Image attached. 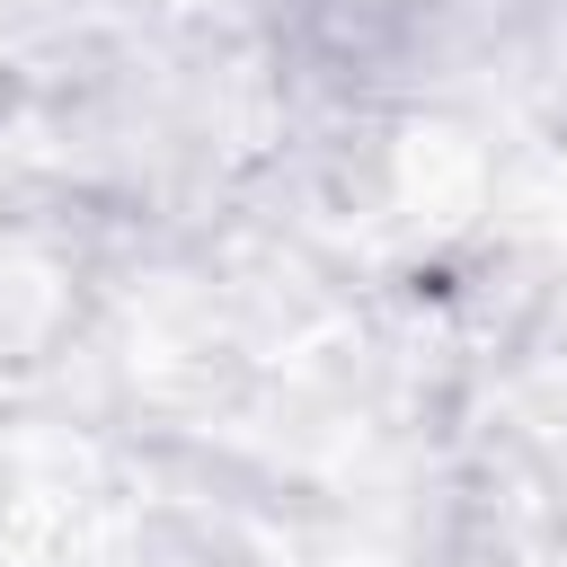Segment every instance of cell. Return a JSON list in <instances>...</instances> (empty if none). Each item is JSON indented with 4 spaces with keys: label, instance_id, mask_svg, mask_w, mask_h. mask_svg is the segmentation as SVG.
<instances>
[{
    "label": "cell",
    "instance_id": "1",
    "mask_svg": "<svg viewBox=\"0 0 567 567\" xmlns=\"http://www.w3.org/2000/svg\"><path fill=\"white\" fill-rule=\"evenodd\" d=\"M80 328V257L44 230H0V372H27Z\"/></svg>",
    "mask_w": 567,
    "mask_h": 567
}]
</instances>
